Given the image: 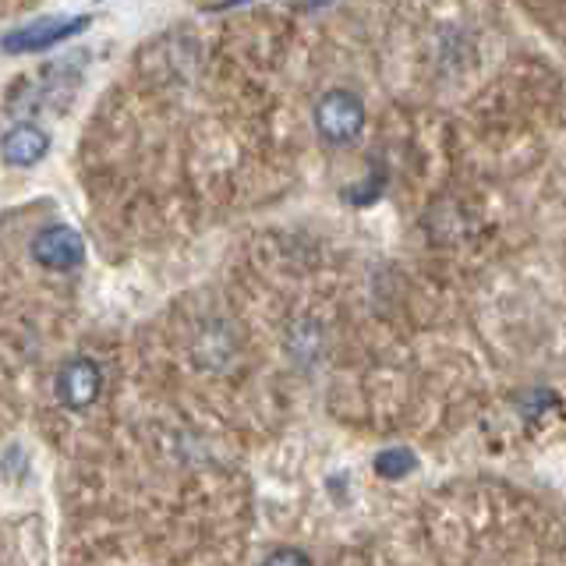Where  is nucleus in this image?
Wrapping results in <instances>:
<instances>
[{"label": "nucleus", "mask_w": 566, "mask_h": 566, "mask_svg": "<svg viewBox=\"0 0 566 566\" xmlns=\"http://www.w3.org/2000/svg\"><path fill=\"white\" fill-rule=\"evenodd\" d=\"M28 251H33V259L43 266V270H74L82 259H85V241L82 234L68 227V223H50V227H43L33 245H28Z\"/></svg>", "instance_id": "nucleus-4"}, {"label": "nucleus", "mask_w": 566, "mask_h": 566, "mask_svg": "<svg viewBox=\"0 0 566 566\" xmlns=\"http://www.w3.org/2000/svg\"><path fill=\"white\" fill-rule=\"evenodd\" d=\"M50 153V135L36 125H14L8 128V135L0 139V156L11 167H36V163Z\"/></svg>", "instance_id": "nucleus-5"}, {"label": "nucleus", "mask_w": 566, "mask_h": 566, "mask_svg": "<svg viewBox=\"0 0 566 566\" xmlns=\"http://www.w3.org/2000/svg\"><path fill=\"white\" fill-rule=\"evenodd\" d=\"M262 566H311V559L302 553V549H276L262 559Z\"/></svg>", "instance_id": "nucleus-7"}, {"label": "nucleus", "mask_w": 566, "mask_h": 566, "mask_svg": "<svg viewBox=\"0 0 566 566\" xmlns=\"http://www.w3.org/2000/svg\"><path fill=\"white\" fill-rule=\"evenodd\" d=\"M89 14H79V19H39L28 22L22 28H14L4 39H0V50L4 54H43L68 43L71 36H79L89 28Z\"/></svg>", "instance_id": "nucleus-2"}, {"label": "nucleus", "mask_w": 566, "mask_h": 566, "mask_svg": "<svg viewBox=\"0 0 566 566\" xmlns=\"http://www.w3.org/2000/svg\"><path fill=\"white\" fill-rule=\"evenodd\" d=\"M54 390L68 411H85L96 404V397L103 390V372L93 357H68V362L57 368Z\"/></svg>", "instance_id": "nucleus-3"}, {"label": "nucleus", "mask_w": 566, "mask_h": 566, "mask_svg": "<svg viewBox=\"0 0 566 566\" xmlns=\"http://www.w3.org/2000/svg\"><path fill=\"white\" fill-rule=\"evenodd\" d=\"M316 128L330 145H351L365 128V103L351 89H330L316 103Z\"/></svg>", "instance_id": "nucleus-1"}, {"label": "nucleus", "mask_w": 566, "mask_h": 566, "mask_svg": "<svg viewBox=\"0 0 566 566\" xmlns=\"http://www.w3.org/2000/svg\"><path fill=\"white\" fill-rule=\"evenodd\" d=\"M418 468V457H414L408 446H393V450H382L376 457V474L386 482H400Z\"/></svg>", "instance_id": "nucleus-6"}]
</instances>
